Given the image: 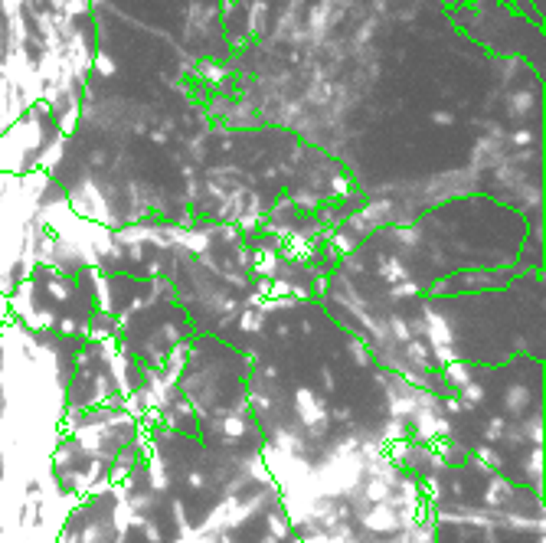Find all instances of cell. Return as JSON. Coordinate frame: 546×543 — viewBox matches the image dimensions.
Listing matches in <instances>:
<instances>
[{"label": "cell", "instance_id": "cell-1", "mask_svg": "<svg viewBox=\"0 0 546 543\" xmlns=\"http://www.w3.org/2000/svg\"><path fill=\"white\" fill-rule=\"evenodd\" d=\"M268 16H272L268 0H249L246 3V36H265Z\"/></svg>", "mask_w": 546, "mask_h": 543}, {"label": "cell", "instance_id": "cell-2", "mask_svg": "<svg viewBox=\"0 0 546 543\" xmlns=\"http://www.w3.org/2000/svg\"><path fill=\"white\" fill-rule=\"evenodd\" d=\"M92 69H95L99 75H105V79H112V75L118 73V62L108 56L105 49H95V53H92Z\"/></svg>", "mask_w": 546, "mask_h": 543}, {"label": "cell", "instance_id": "cell-3", "mask_svg": "<svg viewBox=\"0 0 546 543\" xmlns=\"http://www.w3.org/2000/svg\"><path fill=\"white\" fill-rule=\"evenodd\" d=\"M196 75H200L203 82H213V86H216V82H222V79L229 75V69H226L222 62H213V59H209V62H203V66L196 69Z\"/></svg>", "mask_w": 546, "mask_h": 543}, {"label": "cell", "instance_id": "cell-4", "mask_svg": "<svg viewBox=\"0 0 546 543\" xmlns=\"http://www.w3.org/2000/svg\"><path fill=\"white\" fill-rule=\"evenodd\" d=\"M92 7H95V0H66V7H62V16H69V20H82V16L92 14Z\"/></svg>", "mask_w": 546, "mask_h": 543}, {"label": "cell", "instance_id": "cell-5", "mask_svg": "<svg viewBox=\"0 0 546 543\" xmlns=\"http://www.w3.org/2000/svg\"><path fill=\"white\" fill-rule=\"evenodd\" d=\"M533 102H536L533 92H514V95H510V112H514V115H523Z\"/></svg>", "mask_w": 546, "mask_h": 543}, {"label": "cell", "instance_id": "cell-6", "mask_svg": "<svg viewBox=\"0 0 546 543\" xmlns=\"http://www.w3.org/2000/svg\"><path fill=\"white\" fill-rule=\"evenodd\" d=\"M432 121H435V125H452V115H448V112H435Z\"/></svg>", "mask_w": 546, "mask_h": 543}]
</instances>
